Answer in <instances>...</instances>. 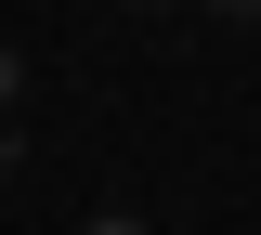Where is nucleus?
<instances>
[{"label": "nucleus", "mask_w": 261, "mask_h": 235, "mask_svg": "<svg viewBox=\"0 0 261 235\" xmlns=\"http://www.w3.org/2000/svg\"><path fill=\"white\" fill-rule=\"evenodd\" d=\"M209 13H261V0H209Z\"/></svg>", "instance_id": "3"}, {"label": "nucleus", "mask_w": 261, "mask_h": 235, "mask_svg": "<svg viewBox=\"0 0 261 235\" xmlns=\"http://www.w3.org/2000/svg\"><path fill=\"white\" fill-rule=\"evenodd\" d=\"M13 92H27V66H13V53H0V105H13Z\"/></svg>", "instance_id": "2"}, {"label": "nucleus", "mask_w": 261, "mask_h": 235, "mask_svg": "<svg viewBox=\"0 0 261 235\" xmlns=\"http://www.w3.org/2000/svg\"><path fill=\"white\" fill-rule=\"evenodd\" d=\"M79 235H144V222H130V209H105V222H79Z\"/></svg>", "instance_id": "1"}]
</instances>
